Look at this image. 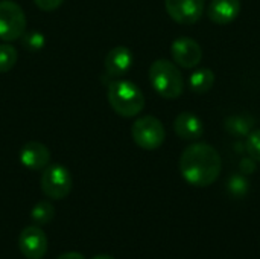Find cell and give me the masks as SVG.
Here are the masks:
<instances>
[{
    "instance_id": "obj_8",
    "label": "cell",
    "mask_w": 260,
    "mask_h": 259,
    "mask_svg": "<svg viewBox=\"0 0 260 259\" xmlns=\"http://www.w3.org/2000/svg\"><path fill=\"white\" fill-rule=\"evenodd\" d=\"M174 61L183 69H193L203 60V49L198 41L189 37L177 38L171 46Z\"/></svg>"
},
{
    "instance_id": "obj_23",
    "label": "cell",
    "mask_w": 260,
    "mask_h": 259,
    "mask_svg": "<svg viewBox=\"0 0 260 259\" xmlns=\"http://www.w3.org/2000/svg\"><path fill=\"white\" fill-rule=\"evenodd\" d=\"M91 259H116V258H113V256H110V255H98V256H93Z\"/></svg>"
},
{
    "instance_id": "obj_15",
    "label": "cell",
    "mask_w": 260,
    "mask_h": 259,
    "mask_svg": "<svg viewBox=\"0 0 260 259\" xmlns=\"http://www.w3.org/2000/svg\"><path fill=\"white\" fill-rule=\"evenodd\" d=\"M30 218L37 226H44L49 224L55 218V208L50 202H38L32 211H30Z\"/></svg>"
},
{
    "instance_id": "obj_13",
    "label": "cell",
    "mask_w": 260,
    "mask_h": 259,
    "mask_svg": "<svg viewBox=\"0 0 260 259\" xmlns=\"http://www.w3.org/2000/svg\"><path fill=\"white\" fill-rule=\"evenodd\" d=\"M241 12L239 0H212L207 8L209 18L216 24H229Z\"/></svg>"
},
{
    "instance_id": "obj_7",
    "label": "cell",
    "mask_w": 260,
    "mask_h": 259,
    "mask_svg": "<svg viewBox=\"0 0 260 259\" xmlns=\"http://www.w3.org/2000/svg\"><path fill=\"white\" fill-rule=\"evenodd\" d=\"M18 249L26 259L44 258L49 249V241L44 231L37 224L24 227L18 237Z\"/></svg>"
},
{
    "instance_id": "obj_19",
    "label": "cell",
    "mask_w": 260,
    "mask_h": 259,
    "mask_svg": "<svg viewBox=\"0 0 260 259\" xmlns=\"http://www.w3.org/2000/svg\"><path fill=\"white\" fill-rule=\"evenodd\" d=\"M229 189L233 195L242 197L248 191V182L242 176H233L229 182Z\"/></svg>"
},
{
    "instance_id": "obj_11",
    "label": "cell",
    "mask_w": 260,
    "mask_h": 259,
    "mask_svg": "<svg viewBox=\"0 0 260 259\" xmlns=\"http://www.w3.org/2000/svg\"><path fill=\"white\" fill-rule=\"evenodd\" d=\"M134 56L131 50L125 46H116L113 47L107 56H105V73L110 78H119L123 76L133 66Z\"/></svg>"
},
{
    "instance_id": "obj_9",
    "label": "cell",
    "mask_w": 260,
    "mask_h": 259,
    "mask_svg": "<svg viewBox=\"0 0 260 259\" xmlns=\"http://www.w3.org/2000/svg\"><path fill=\"white\" fill-rule=\"evenodd\" d=\"M169 17L180 24L197 23L204 11V0H165Z\"/></svg>"
},
{
    "instance_id": "obj_21",
    "label": "cell",
    "mask_w": 260,
    "mask_h": 259,
    "mask_svg": "<svg viewBox=\"0 0 260 259\" xmlns=\"http://www.w3.org/2000/svg\"><path fill=\"white\" fill-rule=\"evenodd\" d=\"M64 0H34V3L41 9V11H53L61 6Z\"/></svg>"
},
{
    "instance_id": "obj_3",
    "label": "cell",
    "mask_w": 260,
    "mask_h": 259,
    "mask_svg": "<svg viewBox=\"0 0 260 259\" xmlns=\"http://www.w3.org/2000/svg\"><path fill=\"white\" fill-rule=\"evenodd\" d=\"M149 81L154 90L166 99H177L184 92V78L177 64L169 60H157L151 64Z\"/></svg>"
},
{
    "instance_id": "obj_5",
    "label": "cell",
    "mask_w": 260,
    "mask_h": 259,
    "mask_svg": "<svg viewBox=\"0 0 260 259\" xmlns=\"http://www.w3.org/2000/svg\"><path fill=\"white\" fill-rule=\"evenodd\" d=\"M40 185L46 197L52 200H62L72 192L73 179L70 171L64 165L53 163L43 169Z\"/></svg>"
},
{
    "instance_id": "obj_2",
    "label": "cell",
    "mask_w": 260,
    "mask_h": 259,
    "mask_svg": "<svg viewBox=\"0 0 260 259\" xmlns=\"http://www.w3.org/2000/svg\"><path fill=\"white\" fill-rule=\"evenodd\" d=\"M107 98L111 108L122 118H134L145 108L143 92L134 82L126 79L110 82Z\"/></svg>"
},
{
    "instance_id": "obj_4",
    "label": "cell",
    "mask_w": 260,
    "mask_h": 259,
    "mask_svg": "<svg viewBox=\"0 0 260 259\" xmlns=\"http://www.w3.org/2000/svg\"><path fill=\"white\" fill-rule=\"evenodd\" d=\"M131 136L137 147L146 151H154L163 145L166 131L161 121L155 116H142L133 124Z\"/></svg>"
},
{
    "instance_id": "obj_10",
    "label": "cell",
    "mask_w": 260,
    "mask_h": 259,
    "mask_svg": "<svg viewBox=\"0 0 260 259\" xmlns=\"http://www.w3.org/2000/svg\"><path fill=\"white\" fill-rule=\"evenodd\" d=\"M20 162L30 171H43L50 165V151L41 142H27L20 150Z\"/></svg>"
},
{
    "instance_id": "obj_14",
    "label": "cell",
    "mask_w": 260,
    "mask_h": 259,
    "mask_svg": "<svg viewBox=\"0 0 260 259\" xmlns=\"http://www.w3.org/2000/svg\"><path fill=\"white\" fill-rule=\"evenodd\" d=\"M213 84H215V73L207 67H201L195 70L189 78V87L195 93H206L213 87Z\"/></svg>"
},
{
    "instance_id": "obj_16",
    "label": "cell",
    "mask_w": 260,
    "mask_h": 259,
    "mask_svg": "<svg viewBox=\"0 0 260 259\" xmlns=\"http://www.w3.org/2000/svg\"><path fill=\"white\" fill-rule=\"evenodd\" d=\"M17 50L14 46L8 44V43H3L0 44V73H6L9 72L15 63H17Z\"/></svg>"
},
{
    "instance_id": "obj_1",
    "label": "cell",
    "mask_w": 260,
    "mask_h": 259,
    "mask_svg": "<svg viewBox=\"0 0 260 259\" xmlns=\"http://www.w3.org/2000/svg\"><path fill=\"white\" fill-rule=\"evenodd\" d=\"M222 171V159L216 148L198 142L187 147L180 157L183 179L197 188H207L218 180Z\"/></svg>"
},
{
    "instance_id": "obj_22",
    "label": "cell",
    "mask_w": 260,
    "mask_h": 259,
    "mask_svg": "<svg viewBox=\"0 0 260 259\" xmlns=\"http://www.w3.org/2000/svg\"><path fill=\"white\" fill-rule=\"evenodd\" d=\"M56 259H85V256L79 252H66V253L59 255Z\"/></svg>"
},
{
    "instance_id": "obj_6",
    "label": "cell",
    "mask_w": 260,
    "mask_h": 259,
    "mask_svg": "<svg viewBox=\"0 0 260 259\" xmlns=\"http://www.w3.org/2000/svg\"><path fill=\"white\" fill-rule=\"evenodd\" d=\"M26 32V15L21 6L12 0L0 2V40L14 41Z\"/></svg>"
},
{
    "instance_id": "obj_20",
    "label": "cell",
    "mask_w": 260,
    "mask_h": 259,
    "mask_svg": "<svg viewBox=\"0 0 260 259\" xmlns=\"http://www.w3.org/2000/svg\"><path fill=\"white\" fill-rule=\"evenodd\" d=\"M247 150L254 160L260 162V130L250 133L247 139Z\"/></svg>"
},
{
    "instance_id": "obj_17",
    "label": "cell",
    "mask_w": 260,
    "mask_h": 259,
    "mask_svg": "<svg viewBox=\"0 0 260 259\" xmlns=\"http://www.w3.org/2000/svg\"><path fill=\"white\" fill-rule=\"evenodd\" d=\"M21 37H23L21 44H23L27 50H30V52H37V50H40V49L44 46V37H43V34H40V32H35V31H32V32H24Z\"/></svg>"
},
{
    "instance_id": "obj_18",
    "label": "cell",
    "mask_w": 260,
    "mask_h": 259,
    "mask_svg": "<svg viewBox=\"0 0 260 259\" xmlns=\"http://www.w3.org/2000/svg\"><path fill=\"white\" fill-rule=\"evenodd\" d=\"M227 130L233 134H247L248 130L251 128V124L244 119L242 116H233L227 121Z\"/></svg>"
},
{
    "instance_id": "obj_12",
    "label": "cell",
    "mask_w": 260,
    "mask_h": 259,
    "mask_svg": "<svg viewBox=\"0 0 260 259\" xmlns=\"http://www.w3.org/2000/svg\"><path fill=\"white\" fill-rule=\"evenodd\" d=\"M174 131L183 140H198L204 133L203 121L192 111H183L174 121Z\"/></svg>"
}]
</instances>
